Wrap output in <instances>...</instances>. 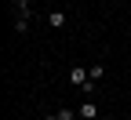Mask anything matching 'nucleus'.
Here are the masks:
<instances>
[{"label": "nucleus", "mask_w": 131, "mask_h": 120, "mask_svg": "<svg viewBox=\"0 0 131 120\" xmlns=\"http://www.w3.org/2000/svg\"><path fill=\"white\" fill-rule=\"evenodd\" d=\"M69 84H73V88H84V84H91V77H88L84 66H73V69H69Z\"/></svg>", "instance_id": "nucleus-1"}, {"label": "nucleus", "mask_w": 131, "mask_h": 120, "mask_svg": "<svg viewBox=\"0 0 131 120\" xmlns=\"http://www.w3.org/2000/svg\"><path fill=\"white\" fill-rule=\"evenodd\" d=\"M11 7H15V18H33V7H29V0H11Z\"/></svg>", "instance_id": "nucleus-2"}, {"label": "nucleus", "mask_w": 131, "mask_h": 120, "mask_svg": "<svg viewBox=\"0 0 131 120\" xmlns=\"http://www.w3.org/2000/svg\"><path fill=\"white\" fill-rule=\"evenodd\" d=\"M80 116H84V120H95V116H98V106H95V98H84V106H80Z\"/></svg>", "instance_id": "nucleus-3"}, {"label": "nucleus", "mask_w": 131, "mask_h": 120, "mask_svg": "<svg viewBox=\"0 0 131 120\" xmlns=\"http://www.w3.org/2000/svg\"><path fill=\"white\" fill-rule=\"evenodd\" d=\"M47 26H51V29H62L66 26V11H51V15H47Z\"/></svg>", "instance_id": "nucleus-4"}, {"label": "nucleus", "mask_w": 131, "mask_h": 120, "mask_svg": "<svg viewBox=\"0 0 131 120\" xmlns=\"http://www.w3.org/2000/svg\"><path fill=\"white\" fill-rule=\"evenodd\" d=\"M88 77H91V80L98 84V80H102V77H106V66H98V62H95V66H91V69H88Z\"/></svg>", "instance_id": "nucleus-5"}, {"label": "nucleus", "mask_w": 131, "mask_h": 120, "mask_svg": "<svg viewBox=\"0 0 131 120\" xmlns=\"http://www.w3.org/2000/svg\"><path fill=\"white\" fill-rule=\"evenodd\" d=\"M58 120H77V113H73L69 106H62V109H58Z\"/></svg>", "instance_id": "nucleus-6"}, {"label": "nucleus", "mask_w": 131, "mask_h": 120, "mask_svg": "<svg viewBox=\"0 0 131 120\" xmlns=\"http://www.w3.org/2000/svg\"><path fill=\"white\" fill-rule=\"evenodd\" d=\"M44 120H58V113H51V116H44Z\"/></svg>", "instance_id": "nucleus-7"}]
</instances>
